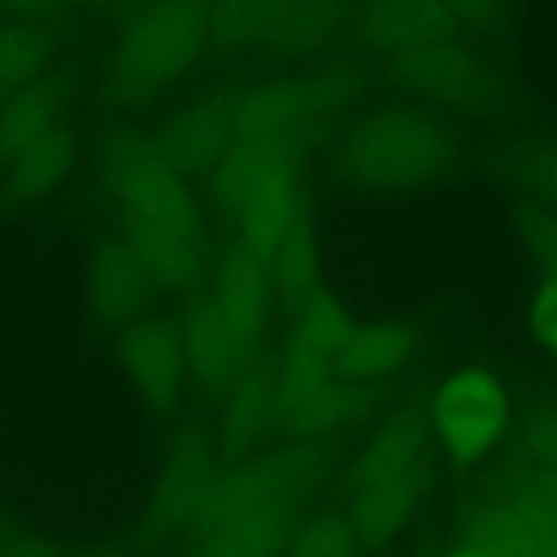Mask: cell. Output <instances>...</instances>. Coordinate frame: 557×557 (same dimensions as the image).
Instances as JSON below:
<instances>
[{"label": "cell", "instance_id": "obj_1", "mask_svg": "<svg viewBox=\"0 0 557 557\" xmlns=\"http://www.w3.org/2000/svg\"><path fill=\"white\" fill-rule=\"evenodd\" d=\"M322 470L305 442L220 470L178 557H281Z\"/></svg>", "mask_w": 557, "mask_h": 557}, {"label": "cell", "instance_id": "obj_2", "mask_svg": "<svg viewBox=\"0 0 557 557\" xmlns=\"http://www.w3.org/2000/svg\"><path fill=\"white\" fill-rule=\"evenodd\" d=\"M457 154L450 131L426 111L392 104L359 117L346 133L337 168L357 191L396 196L440 183Z\"/></svg>", "mask_w": 557, "mask_h": 557}, {"label": "cell", "instance_id": "obj_3", "mask_svg": "<svg viewBox=\"0 0 557 557\" xmlns=\"http://www.w3.org/2000/svg\"><path fill=\"white\" fill-rule=\"evenodd\" d=\"M431 483L429 433L416 411L389 416L361 448L350 474L346 520L366 548L394 542L422 507Z\"/></svg>", "mask_w": 557, "mask_h": 557}, {"label": "cell", "instance_id": "obj_4", "mask_svg": "<svg viewBox=\"0 0 557 557\" xmlns=\"http://www.w3.org/2000/svg\"><path fill=\"white\" fill-rule=\"evenodd\" d=\"M211 0H150L126 24L104 74L107 98L133 109L170 89L209 41Z\"/></svg>", "mask_w": 557, "mask_h": 557}, {"label": "cell", "instance_id": "obj_5", "mask_svg": "<svg viewBox=\"0 0 557 557\" xmlns=\"http://www.w3.org/2000/svg\"><path fill=\"white\" fill-rule=\"evenodd\" d=\"M361 89L363 72L357 65L333 63L237 91L235 139L283 141L305 152Z\"/></svg>", "mask_w": 557, "mask_h": 557}, {"label": "cell", "instance_id": "obj_6", "mask_svg": "<svg viewBox=\"0 0 557 557\" xmlns=\"http://www.w3.org/2000/svg\"><path fill=\"white\" fill-rule=\"evenodd\" d=\"M100 176L122 220L207 235L200 205L185 176L159 157L150 137L135 131L109 135L100 150Z\"/></svg>", "mask_w": 557, "mask_h": 557}, {"label": "cell", "instance_id": "obj_7", "mask_svg": "<svg viewBox=\"0 0 557 557\" xmlns=\"http://www.w3.org/2000/svg\"><path fill=\"white\" fill-rule=\"evenodd\" d=\"M276 422L302 440H315L359 422L372 409L368 385L337 372L333 359L285 342L272 366Z\"/></svg>", "mask_w": 557, "mask_h": 557}, {"label": "cell", "instance_id": "obj_8", "mask_svg": "<svg viewBox=\"0 0 557 557\" xmlns=\"http://www.w3.org/2000/svg\"><path fill=\"white\" fill-rule=\"evenodd\" d=\"M511 424V398L503 379L483 366H463L433 389L429 429L455 466L470 468L490 457Z\"/></svg>", "mask_w": 557, "mask_h": 557}, {"label": "cell", "instance_id": "obj_9", "mask_svg": "<svg viewBox=\"0 0 557 557\" xmlns=\"http://www.w3.org/2000/svg\"><path fill=\"white\" fill-rule=\"evenodd\" d=\"M392 76L416 98L459 113L483 111L496 98L494 74L457 37L392 57Z\"/></svg>", "mask_w": 557, "mask_h": 557}, {"label": "cell", "instance_id": "obj_10", "mask_svg": "<svg viewBox=\"0 0 557 557\" xmlns=\"http://www.w3.org/2000/svg\"><path fill=\"white\" fill-rule=\"evenodd\" d=\"M117 368L133 396L152 413L176 407L189 376L178 324L161 315H139L120 329Z\"/></svg>", "mask_w": 557, "mask_h": 557}, {"label": "cell", "instance_id": "obj_11", "mask_svg": "<svg viewBox=\"0 0 557 557\" xmlns=\"http://www.w3.org/2000/svg\"><path fill=\"white\" fill-rule=\"evenodd\" d=\"M220 474L211 442L196 431L181 433L168 448L146 498L144 531L165 537L187 531Z\"/></svg>", "mask_w": 557, "mask_h": 557}, {"label": "cell", "instance_id": "obj_12", "mask_svg": "<svg viewBox=\"0 0 557 557\" xmlns=\"http://www.w3.org/2000/svg\"><path fill=\"white\" fill-rule=\"evenodd\" d=\"M300 157L296 148L276 152L246 185L228 213L239 231V242L265 263L307 207L300 183Z\"/></svg>", "mask_w": 557, "mask_h": 557}, {"label": "cell", "instance_id": "obj_13", "mask_svg": "<svg viewBox=\"0 0 557 557\" xmlns=\"http://www.w3.org/2000/svg\"><path fill=\"white\" fill-rule=\"evenodd\" d=\"M237 91L207 94L170 115L150 137L181 176H209L235 141Z\"/></svg>", "mask_w": 557, "mask_h": 557}, {"label": "cell", "instance_id": "obj_14", "mask_svg": "<svg viewBox=\"0 0 557 557\" xmlns=\"http://www.w3.org/2000/svg\"><path fill=\"white\" fill-rule=\"evenodd\" d=\"M457 26L444 0H363L357 15L359 37L389 57L455 39Z\"/></svg>", "mask_w": 557, "mask_h": 557}, {"label": "cell", "instance_id": "obj_15", "mask_svg": "<svg viewBox=\"0 0 557 557\" xmlns=\"http://www.w3.org/2000/svg\"><path fill=\"white\" fill-rule=\"evenodd\" d=\"M189 376L207 389L222 392L255 357L224 320L211 296L194 298L178 322Z\"/></svg>", "mask_w": 557, "mask_h": 557}, {"label": "cell", "instance_id": "obj_16", "mask_svg": "<svg viewBox=\"0 0 557 557\" xmlns=\"http://www.w3.org/2000/svg\"><path fill=\"white\" fill-rule=\"evenodd\" d=\"M272 289L270 268L259 255L242 242L222 250L213 272V292L209 296L231 329L252 348L268 324Z\"/></svg>", "mask_w": 557, "mask_h": 557}, {"label": "cell", "instance_id": "obj_17", "mask_svg": "<svg viewBox=\"0 0 557 557\" xmlns=\"http://www.w3.org/2000/svg\"><path fill=\"white\" fill-rule=\"evenodd\" d=\"M87 307L96 322L122 329L137 320L152 283L124 239L100 242L87 263Z\"/></svg>", "mask_w": 557, "mask_h": 557}, {"label": "cell", "instance_id": "obj_18", "mask_svg": "<svg viewBox=\"0 0 557 557\" xmlns=\"http://www.w3.org/2000/svg\"><path fill=\"white\" fill-rule=\"evenodd\" d=\"M274 422L276 405L272 368L252 359L222 389L215 420L218 446L226 457L242 461L259 446Z\"/></svg>", "mask_w": 557, "mask_h": 557}, {"label": "cell", "instance_id": "obj_19", "mask_svg": "<svg viewBox=\"0 0 557 557\" xmlns=\"http://www.w3.org/2000/svg\"><path fill=\"white\" fill-rule=\"evenodd\" d=\"M122 239L139 261L152 287L187 292L196 287L209 263L207 235L157 228L122 220Z\"/></svg>", "mask_w": 557, "mask_h": 557}, {"label": "cell", "instance_id": "obj_20", "mask_svg": "<svg viewBox=\"0 0 557 557\" xmlns=\"http://www.w3.org/2000/svg\"><path fill=\"white\" fill-rule=\"evenodd\" d=\"M418 335L400 320H374L355 324L337 355V372L359 385H368L400 372L416 355Z\"/></svg>", "mask_w": 557, "mask_h": 557}, {"label": "cell", "instance_id": "obj_21", "mask_svg": "<svg viewBox=\"0 0 557 557\" xmlns=\"http://www.w3.org/2000/svg\"><path fill=\"white\" fill-rule=\"evenodd\" d=\"M67 89L61 78H39L0 100V163L13 161L61 124Z\"/></svg>", "mask_w": 557, "mask_h": 557}, {"label": "cell", "instance_id": "obj_22", "mask_svg": "<svg viewBox=\"0 0 557 557\" xmlns=\"http://www.w3.org/2000/svg\"><path fill=\"white\" fill-rule=\"evenodd\" d=\"M272 287L281 300L296 309L320 289L322 250L318 226L309 205L300 211L292 228L285 233L268 261Z\"/></svg>", "mask_w": 557, "mask_h": 557}, {"label": "cell", "instance_id": "obj_23", "mask_svg": "<svg viewBox=\"0 0 557 557\" xmlns=\"http://www.w3.org/2000/svg\"><path fill=\"white\" fill-rule=\"evenodd\" d=\"M74 135L59 124L7 163V187L15 200H41L65 183L74 168Z\"/></svg>", "mask_w": 557, "mask_h": 557}, {"label": "cell", "instance_id": "obj_24", "mask_svg": "<svg viewBox=\"0 0 557 557\" xmlns=\"http://www.w3.org/2000/svg\"><path fill=\"white\" fill-rule=\"evenodd\" d=\"M350 0H294L265 48L278 59H298L318 52L335 35Z\"/></svg>", "mask_w": 557, "mask_h": 557}, {"label": "cell", "instance_id": "obj_25", "mask_svg": "<svg viewBox=\"0 0 557 557\" xmlns=\"http://www.w3.org/2000/svg\"><path fill=\"white\" fill-rule=\"evenodd\" d=\"M294 0H211L209 41L222 50L265 44Z\"/></svg>", "mask_w": 557, "mask_h": 557}, {"label": "cell", "instance_id": "obj_26", "mask_svg": "<svg viewBox=\"0 0 557 557\" xmlns=\"http://www.w3.org/2000/svg\"><path fill=\"white\" fill-rule=\"evenodd\" d=\"M52 57L50 35L33 22L0 28V100L44 76Z\"/></svg>", "mask_w": 557, "mask_h": 557}, {"label": "cell", "instance_id": "obj_27", "mask_svg": "<svg viewBox=\"0 0 557 557\" xmlns=\"http://www.w3.org/2000/svg\"><path fill=\"white\" fill-rule=\"evenodd\" d=\"M296 320L287 342L337 361L355 322L348 309L329 292L318 289L296 309Z\"/></svg>", "mask_w": 557, "mask_h": 557}, {"label": "cell", "instance_id": "obj_28", "mask_svg": "<svg viewBox=\"0 0 557 557\" xmlns=\"http://www.w3.org/2000/svg\"><path fill=\"white\" fill-rule=\"evenodd\" d=\"M359 548L346 516L318 513L292 531L281 557H357Z\"/></svg>", "mask_w": 557, "mask_h": 557}, {"label": "cell", "instance_id": "obj_29", "mask_svg": "<svg viewBox=\"0 0 557 557\" xmlns=\"http://www.w3.org/2000/svg\"><path fill=\"white\" fill-rule=\"evenodd\" d=\"M513 181L535 207L557 215V141H540L513 157Z\"/></svg>", "mask_w": 557, "mask_h": 557}, {"label": "cell", "instance_id": "obj_30", "mask_svg": "<svg viewBox=\"0 0 557 557\" xmlns=\"http://www.w3.org/2000/svg\"><path fill=\"white\" fill-rule=\"evenodd\" d=\"M516 228L542 274H557V215L527 205L516 215Z\"/></svg>", "mask_w": 557, "mask_h": 557}, {"label": "cell", "instance_id": "obj_31", "mask_svg": "<svg viewBox=\"0 0 557 557\" xmlns=\"http://www.w3.org/2000/svg\"><path fill=\"white\" fill-rule=\"evenodd\" d=\"M527 326L537 348L557 361V274H542L527 302Z\"/></svg>", "mask_w": 557, "mask_h": 557}, {"label": "cell", "instance_id": "obj_32", "mask_svg": "<svg viewBox=\"0 0 557 557\" xmlns=\"http://www.w3.org/2000/svg\"><path fill=\"white\" fill-rule=\"evenodd\" d=\"M524 466L557 472V405L529 413L520 435Z\"/></svg>", "mask_w": 557, "mask_h": 557}, {"label": "cell", "instance_id": "obj_33", "mask_svg": "<svg viewBox=\"0 0 557 557\" xmlns=\"http://www.w3.org/2000/svg\"><path fill=\"white\" fill-rule=\"evenodd\" d=\"M459 24L472 28H492L498 24L507 0H444Z\"/></svg>", "mask_w": 557, "mask_h": 557}, {"label": "cell", "instance_id": "obj_34", "mask_svg": "<svg viewBox=\"0 0 557 557\" xmlns=\"http://www.w3.org/2000/svg\"><path fill=\"white\" fill-rule=\"evenodd\" d=\"M67 550L39 535H17L0 548V557H65Z\"/></svg>", "mask_w": 557, "mask_h": 557}, {"label": "cell", "instance_id": "obj_35", "mask_svg": "<svg viewBox=\"0 0 557 557\" xmlns=\"http://www.w3.org/2000/svg\"><path fill=\"white\" fill-rule=\"evenodd\" d=\"M63 0H0V7L22 22H46L59 15Z\"/></svg>", "mask_w": 557, "mask_h": 557}, {"label": "cell", "instance_id": "obj_36", "mask_svg": "<svg viewBox=\"0 0 557 557\" xmlns=\"http://www.w3.org/2000/svg\"><path fill=\"white\" fill-rule=\"evenodd\" d=\"M442 557H503L498 555L494 548H490L487 544L466 535L463 540H459L457 544H453Z\"/></svg>", "mask_w": 557, "mask_h": 557}, {"label": "cell", "instance_id": "obj_37", "mask_svg": "<svg viewBox=\"0 0 557 557\" xmlns=\"http://www.w3.org/2000/svg\"><path fill=\"white\" fill-rule=\"evenodd\" d=\"M527 557H557V524L546 527L531 544Z\"/></svg>", "mask_w": 557, "mask_h": 557}, {"label": "cell", "instance_id": "obj_38", "mask_svg": "<svg viewBox=\"0 0 557 557\" xmlns=\"http://www.w3.org/2000/svg\"><path fill=\"white\" fill-rule=\"evenodd\" d=\"M65 557H122V555L117 550H113V548L89 546V548H78L74 553H67Z\"/></svg>", "mask_w": 557, "mask_h": 557}, {"label": "cell", "instance_id": "obj_39", "mask_svg": "<svg viewBox=\"0 0 557 557\" xmlns=\"http://www.w3.org/2000/svg\"><path fill=\"white\" fill-rule=\"evenodd\" d=\"M72 2L83 4V7H111V4H115L120 0H72Z\"/></svg>", "mask_w": 557, "mask_h": 557}]
</instances>
